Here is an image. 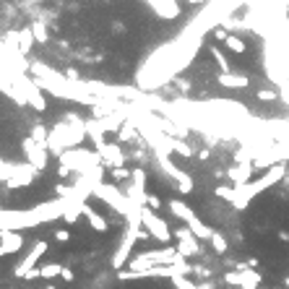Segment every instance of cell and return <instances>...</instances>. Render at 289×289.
Segmentation results:
<instances>
[{
    "label": "cell",
    "instance_id": "cell-1",
    "mask_svg": "<svg viewBox=\"0 0 289 289\" xmlns=\"http://www.w3.org/2000/svg\"><path fill=\"white\" fill-rule=\"evenodd\" d=\"M70 203V198H55V201L39 203L34 209H3L0 211V229H34L39 224H47L52 219H63Z\"/></svg>",
    "mask_w": 289,
    "mask_h": 289
},
{
    "label": "cell",
    "instance_id": "cell-2",
    "mask_svg": "<svg viewBox=\"0 0 289 289\" xmlns=\"http://www.w3.org/2000/svg\"><path fill=\"white\" fill-rule=\"evenodd\" d=\"M287 172V167L284 164H271L263 177H258V180H250V183L245 185H232V188H216V195H222V198H227V201L232 203V209H237V211H245L248 206L253 203V198L260 195V193H266L271 185H276L279 180L284 177Z\"/></svg>",
    "mask_w": 289,
    "mask_h": 289
},
{
    "label": "cell",
    "instance_id": "cell-3",
    "mask_svg": "<svg viewBox=\"0 0 289 289\" xmlns=\"http://www.w3.org/2000/svg\"><path fill=\"white\" fill-rule=\"evenodd\" d=\"M94 195L96 198H102V201L110 206V209H115L117 214L123 216H128L130 214V209H133V201H130V195L128 193H120L115 185H110V183H99L96 188H94Z\"/></svg>",
    "mask_w": 289,
    "mask_h": 289
},
{
    "label": "cell",
    "instance_id": "cell-4",
    "mask_svg": "<svg viewBox=\"0 0 289 289\" xmlns=\"http://www.w3.org/2000/svg\"><path fill=\"white\" fill-rule=\"evenodd\" d=\"M141 237H146L141 229H128V227H125V234H123L120 245L115 248V256H112V260H110L115 271H123L125 266L130 263V253H133V248H135V240H141Z\"/></svg>",
    "mask_w": 289,
    "mask_h": 289
},
{
    "label": "cell",
    "instance_id": "cell-5",
    "mask_svg": "<svg viewBox=\"0 0 289 289\" xmlns=\"http://www.w3.org/2000/svg\"><path fill=\"white\" fill-rule=\"evenodd\" d=\"M143 227H146L151 237H154L157 242H161V245H167V242L175 237V232L169 229V224L161 219L159 214H154L151 206H143Z\"/></svg>",
    "mask_w": 289,
    "mask_h": 289
},
{
    "label": "cell",
    "instance_id": "cell-6",
    "mask_svg": "<svg viewBox=\"0 0 289 289\" xmlns=\"http://www.w3.org/2000/svg\"><path fill=\"white\" fill-rule=\"evenodd\" d=\"M154 154H157V159H159V164H161V172L164 175H169L177 183V191L180 193H191L193 191V180H191V175H185L183 169H177L175 164H172V159L167 157V151L161 149V146H154Z\"/></svg>",
    "mask_w": 289,
    "mask_h": 289
},
{
    "label": "cell",
    "instance_id": "cell-7",
    "mask_svg": "<svg viewBox=\"0 0 289 289\" xmlns=\"http://www.w3.org/2000/svg\"><path fill=\"white\" fill-rule=\"evenodd\" d=\"M175 240H177V253L183 258H193L201 256V240L191 232V227H180L175 229Z\"/></svg>",
    "mask_w": 289,
    "mask_h": 289
},
{
    "label": "cell",
    "instance_id": "cell-8",
    "mask_svg": "<svg viewBox=\"0 0 289 289\" xmlns=\"http://www.w3.org/2000/svg\"><path fill=\"white\" fill-rule=\"evenodd\" d=\"M44 253H47V240H37V242H34V248H32L29 253H26V258H24V260H21V263L16 266V268H13V276L26 279V276H29L34 268H37V260L44 256Z\"/></svg>",
    "mask_w": 289,
    "mask_h": 289
},
{
    "label": "cell",
    "instance_id": "cell-9",
    "mask_svg": "<svg viewBox=\"0 0 289 289\" xmlns=\"http://www.w3.org/2000/svg\"><path fill=\"white\" fill-rule=\"evenodd\" d=\"M8 172H11L8 185H11V188H21V185H29L32 180L37 177L39 169H34L32 164H11V169H8V164H3V180L8 177Z\"/></svg>",
    "mask_w": 289,
    "mask_h": 289
},
{
    "label": "cell",
    "instance_id": "cell-10",
    "mask_svg": "<svg viewBox=\"0 0 289 289\" xmlns=\"http://www.w3.org/2000/svg\"><path fill=\"white\" fill-rule=\"evenodd\" d=\"M47 143H39L37 138H26L24 141V154H26V161L34 167V169H47V151H44Z\"/></svg>",
    "mask_w": 289,
    "mask_h": 289
},
{
    "label": "cell",
    "instance_id": "cell-11",
    "mask_svg": "<svg viewBox=\"0 0 289 289\" xmlns=\"http://www.w3.org/2000/svg\"><path fill=\"white\" fill-rule=\"evenodd\" d=\"M128 195H130V201L141 203V206H146V203H149V193H146V172H143L141 167H135V169H133Z\"/></svg>",
    "mask_w": 289,
    "mask_h": 289
},
{
    "label": "cell",
    "instance_id": "cell-12",
    "mask_svg": "<svg viewBox=\"0 0 289 289\" xmlns=\"http://www.w3.org/2000/svg\"><path fill=\"white\" fill-rule=\"evenodd\" d=\"M24 248V234L13 229H0V256H13Z\"/></svg>",
    "mask_w": 289,
    "mask_h": 289
},
{
    "label": "cell",
    "instance_id": "cell-13",
    "mask_svg": "<svg viewBox=\"0 0 289 289\" xmlns=\"http://www.w3.org/2000/svg\"><path fill=\"white\" fill-rule=\"evenodd\" d=\"M96 154L102 157L110 167H123L125 164V157H123V151L120 146H115V143H107V141H99L96 143Z\"/></svg>",
    "mask_w": 289,
    "mask_h": 289
},
{
    "label": "cell",
    "instance_id": "cell-14",
    "mask_svg": "<svg viewBox=\"0 0 289 289\" xmlns=\"http://www.w3.org/2000/svg\"><path fill=\"white\" fill-rule=\"evenodd\" d=\"M253 167L250 161H242V164H237V167H229L227 169V177L232 180L234 185H245V183H250V175H253Z\"/></svg>",
    "mask_w": 289,
    "mask_h": 289
},
{
    "label": "cell",
    "instance_id": "cell-15",
    "mask_svg": "<svg viewBox=\"0 0 289 289\" xmlns=\"http://www.w3.org/2000/svg\"><path fill=\"white\" fill-rule=\"evenodd\" d=\"M84 216H86V222H89V227H92L94 232H99V234H104L107 229H110V224H107V219L102 214H96L92 206H84Z\"/></svg>",
    "mask_w": 289,
    "mask_h": 289
},
{
    "label": "cell",
    "instance_id": "cell-16",
    "mask_svg": "<svg viewBox=\"0 0 289 289\" xmlns=\"http://www.w3.org/2000/svg\"><path fill=\"white\" fill-rule=\"evenodd\" d=\"M167 209H169V211H172V214L177 216V219H183L185 224L195 219V211H193V209H191V206H188V203H183V201H177V198H172V201H169V203H167Z\"/></svg>",
    "mask_w": 289,
    "mask_h": 289
},
{
    "label": "cell",
    "instance_id": "cell-17",
    "mask_svg": "<svg viewBox=\"0 0 289 289\" xmlns=\"http://www.w3.org/2000/svg\"><path fill=\"white\" fill-rule=\"evenodd\" d=\"M188 227H191V232L195 234L198 240H211V237H214V232H216V229H211V227H209V224H203L201 219H198V216H195L193 222H188Z\"/></svg>",
    "mask_w": 289,
    "mask_h": 289
},
{
    "label": "cell",
    "instance_id": "cell-18",
    "mask_svg": "<svg viewBox=\"0 0 289 289\" xmlns=\"http://www.w3.org/2000/svg\"><path fill=\"white\" fill-rule=\"evenodd\" d=\"M219 84L222 86H229V89H245L248 86V76H240V73H219Z\"/></svg>",
    "mask_w": 289,
    "mask_h": 289
},
{
    "label": "cell",
    "instance_id": "cell-19",
    "mask_svg": "<svg viewBox=\"0 0 289 289\" xmlns=\"http://www.w3.org/2000/svg\"><path fill=\"white\" fill-rule=\"evenodd\" d=\"M172 287L175 289H211L209 284H203V287H195L188 276H172Z\"/></svg>",
    "mask_w": 289,
    "mask_h": 289
},
{
    "label": "cell",
    "instance_id": "cell-20",
    "mask_svg": "<svg viewBox=\"0 0 289 289\" xmlns=\"http://www.w3.org/2000/svg\"><path fill=\"white\" fill-rule=\"evenodd\" d=\"M60 274H63V266H60V263H47V266L39 268V276H42V279H55V276H60Z\"/></svg>",
    "mask_w": 289,
    "mask_h": 289
},
{
    "label": "cell",
    "instance_id": "cell-21",
    "mask_svg": "<svg viewBox=\"0 0 289 289\" xmlns=\"http://www.w3.org/2000/svg\"><path fill=\"white\" fill-rule=\"evenodd\" d=\"M209 242L214 245V250L219 253V256H222V253H227V237H224L222 232H214V237H211Z\"/></svg>",
    "mask_w": 289,
    "mask_h": 289
},
{
    "label": "cell",
    "instance_id": "cell-22",
    "mask_svg": "<svg viewBox=\"0 0 289 289\" xmlns=\"http://www.w3.org/2000/svg\"><path fill=\"white\" fill-rule=\"evenodd\" d=\"M224 42H227V47H229L232 52H240V55L248 50V47H245V42H242V39H237V37H227Z\"/></svg>",
    "mask_w": 289,
    "mask_h": 289
},
{
    "label": "cell",
    "instance_id": "cell-23",
    "mask_svg": "<svg viewBox=\"0 0 289 289\" xmlns=\"http://www.w3.org/2000/svg\"><path fill=\"white\" fill-rule=\"evenodd\" d=\"M146 206H151V209H159V206H161L159 195H151V193H149V203H146Z\"/></svg>",
    "mask_w": 289,
    "mask_h": 289
},
{
    "label": "cell",
    "instance_id": "cell-24",
    "mask_svg": "<svg viewBox=\"0 0 289 289\" xmlns=\"http://www.w3.org/2000/svg\"><path fill=\"white\" fill-rule=\"evenodd\" d=\"M55 237H58L60 242H68V237H70V234H68V229H58V232H55Z\"/></svg>",
    "mask_w": 289,
    "mask_h": 289
},
{
    "label": "cell",
    "instance_id": "cell-25",
    "mask_svg": "<svg viewBox=\"0 0 289 289\" xmlns=\"http://www.w3.org/2000/svg\"><path fill=\"white\" fill-rule=\"evenodd\" d=\"M63 279H65V282H73V271H70V268H65V266H63V274H60Z\"/></svg>",
    "mask_w": 289,
    "mask_h": 289
},
{
    "label": "cell",
    "instance_id": "cell-26",
    "mask_svg": "<svg viewBox=\"0 0 289 289\" xmlns=\"http://www.w3.org/2000/svg\"><path fill=\"white\" fill-rule=\"evenodd\" d=\"M279 240H284V242H289V232H279Z\"/></svg>",
    "mask_w": 289,
    "mask_h": 289
},
{
    "label": "cell",
    "instance_id": "cell-27",
    "mask_svg": "<svg viewBox=\"0 0 289 289\" xmlns=\"http://www.w3.org/2000/svg\"><path fill=\"white\" fill-rule=\"evenodd\" d=\"M284 287H287V289H289V276H287V279H284Z\"/></svg>",
    "mask_w": 289,
    "mask_h": 289
},
{
    "label": "cell",
    "instance_id": "cell-28",
    "mask_svg": "<svg viewBox=\"0 0 289 289\" xmlns=\"http://www.w3.org/2000/svg\"><path fill=\"white\" fill-rule=\"evenodd\" d=\"M47 289H55V287H47Z\"/></svg>",
    "mask_w": 289,
    "mask_h": 289
}]
</instances>
